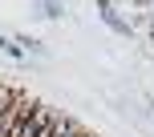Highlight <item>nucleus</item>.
Masks as SVG:
<instances>
[{
	"label": "nucleus",
	"instance_id": "obj_1",
	"mask_svg": "<svg viewBox=\"0 0 154 137\" xmlns=\"http://www.w3.org/2000/svg\"><path fill=\"white\" fill-rule=\"evenodd\" d=\"M97 8H101V20H106V24H109V28H114V32H122V36H130V24H126L122 16H118L114 8L106 4V0H97Z\"/></svg>",
	"mask_w": 154,
	"mask_h": 137
},
{
	"label": "nucleus",
	"instance_id": "obj_2",
	"mask_svg": "<svg viewBox=\"0 0 154 137\" xmlns=\"http://www.w3.org/2000/svg\"><path fill=\"white\" fill-rule=\"evenodd\" d=\"M0 48H4L8 57H24V48L16 45V40H8V36H0Z\"/></svg>",
	"mask_w": 154,
	"mask_h": 137
},
{
	"label": "nucleus",
	"instance_id": "obj_3",
	"mask_svg": "<svg viewBox=\"0 0 154 137\" xmlns=\"http://www.w3.org/2000/svg\"><path fill=\"white\" fill-rule=\"evenodd\" d=\"M12 97H16V93L8 89V85H0V113H4V109H8V101H12Z\"/></svg>",
	"mask_w": 154,
	"mask_h": 137
},
{
	"label": "nucleus",
	"instance_id": "obj_4",
	"mask_svg": "<svg viewBox=\"0 0 154 137\" xmlns=\"http://www.w3.org/2000/svg\"><path fill=\"white\" fill-rule=\"evenodd\" d=\"M41 8H45V16H61V4L57 0H41Z\"/></svg>",
	"mask_w": 154,
	"mask_h": 137
},
{
	"label": "nucleus",
	"instance_id": "obj_5",
	"mask_svg": "<svg viewBox=\"0 0 154 137\" xmlns=\"http://www.w3.org/2000/svg\"><path fill=\"white\" fill-rule=\"evenodd\" d=\"M150 109H154V97H150Z\"/></svg>",
	"mask_w": 154,
	"mask_h": 137
}]
</instances>
